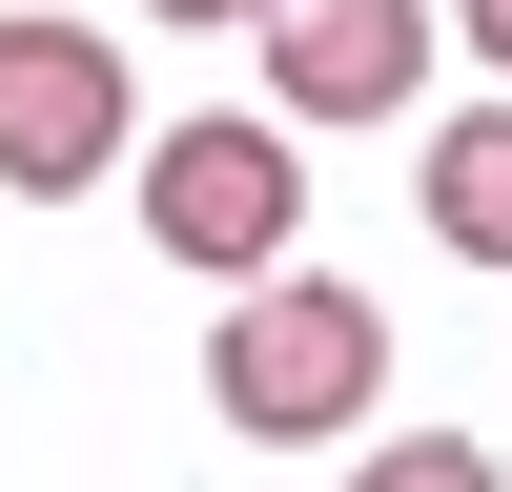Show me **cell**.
I'll list each match as a JSON object with an SVG mask.
<instances>
[{"label": "cell", "instance_id": "obj_7", "mask_svg": "<svg viewBox=\"0 0 512 492\" xmlns=\"http://www.w3.org/2000/svg\"><path fill=\"white\" fill-rule=\"evenodd\" d=\"M451 21H472V62H492V82H512V0H451Z\"/></svg>", "mask_w": 512, "mask_h": 492}, {"label": "cell", "instance_id": "obj_3", "mask_svg": "<svg viewBox=\"0 0 512 492\" xmlns=\"http://www.w3.org/2000/svg\"><path fill=\"white\" fill-rule=\"evenodd\" d=\"M123 144H144V82H123V41L21 0V21H0V205H82Z\"/></svg>", "mask_w": 512, "mask_h": 492}, {"label": "cell", "instance_id": "obj_2", "mask_svg": "<svg viewBox=\"0 0 512 492\" xmlns=\"http://www.w3.org/2000/svg\"><path fill=\"white\" fill-rule=\"evenodd\" d=\"M123 185H144V246L205 287L287 267L308 246V123L287 103H226V123H164V144H123Z\"/></svg>", "mask_w": 512, "mask_h": 492}, {"label": "cell", "instance_id": "obj_5", "mask_svg": "<svg viewBox=\"0 0 512 492\" xmlns=\"http://www.w3.org/2000/svg\"><path fill=\"white\" fill-rule=\"evenodd\" d=\"M410 205H431V246H472V267H512V82L431 123V185H410Z\"/></svg>", "mask_w": 512, "mask_h": 492}, {"label": "cell", "instance_id": "obj_4", "mask_svg": "<svg viewBox=\"0 0 512 492\" xmlns=\"http://www.w3.org/2000/svg\"><path fill=\"white\" fill-rule=\"evenodd\" d=\"M431 82V0H267V103L287 123H390Z\"/></svg>", "mask_w": 512, "mask_h": 492}, {"label": "cell", "instance_id": "obj_1", "mask_svg": "<svg viewBox=\"0 0 512 492\" xmlns=\"http://www.w3.org/2000/svg\"><path fill=\"white\" fill-rule=\"evenodd\" d=\"M205 410H226L246 451H328V431H369V410H390V308H369V287H328V267H246L226 328H205Z\"/></svg>", "mask_w": 512, "mask_h": 492}, {"label": "cell", "instance_id": "obj_6", "mask_svg": "<svg viewBox=\"0 0 512 492\" xmlns=\"http://www.w3.org/2000/svg\"><path fill=\"white\" fill-rule=\"evenodd\" d=\"M349 492H512L472 431H390V451H349Z\"/></svg>", "mask_w": 512, "mask_h": 492}, {"label": "cell", "instance_id": "obj_8", "mask_svg": "<svg viewBox=\"0 0 512 492\" xmlns=\"http://www.w3.org/2000/svg\"><path fill=\"white\" fill-rule=\"evenodd\" d=\"M144 21H267V0H144Z\"/></svg>", "mask_w": 512, "mask_h": 492}]
</instances>
